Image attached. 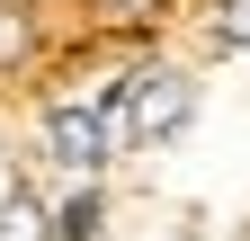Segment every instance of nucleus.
<instances>
[{
	"instance_id": "f257e3e1",
	"label": "nucleus",
	"mask_w": 250,
	"mask_h": 241,
	"mask_svg": "<svg viewBox=\"0 0 250 241\" xmlns=\"http://www.w3.org/2000/svg\"><path fill=\"white\" fill-rule=\"evenodd\" d=\"M99 116H125V143L161 152V143H179L188 125H197V80H188L179 63H143V72H125V80L107 89Z\"/></svg>"
},
{
	"instance_id": "f03ea898",
	"label": "nucleus",
	"mask_w": 250,
	"mask_h": 241,
	"mask_svg": "<svg viewBox=\"0 0 250 241\" xmlns=\"http://www.w3.org/2000/svg\"><path fill=\"white\" fill-rule=\"evenodd\" d=\"M45 152H54L62 170H99V161H107V116L81 107V99L45 107Z\"/></svg>"
},
{
	"instance_id": "7ed1b4c3",
	"label": "nucleus",
	"mask_w": 250,
	"mask_h": 241,
	"mask_svg": "<svg viewBox=\"0 0 250 241\" xmlns=\"http://www.w3.org/2000/svg\"><path fill=\"white\" fill-rule=\"evenodd\" d=\"M0 241H54V205L27 188H0Z\"/></svg>"
},
{
	"instance_id": "20e7f679",
	"label": "nucleus",
	"mask_w": 250,
	"mask_h": 241,
	"mask_svg": "<svg viewBox=\"0 0 250 241\" xmlns=\"http://www.w3.org/2000/svg\"><path fill=\"white\" fill-rule=\"evenodd\" d=\"M36 54V9L27 0H0V72H18Z\"/></svg>"
},
{
	"instance_id": "39448f33",
	"label": "nucleus",
	"mask_w": 250,
	"mask_h": 241,
	"mask_svg": "<svg viewBox=\"0 0 250 241\" xmlns=\"http://www.w3.org/2000/svg\"><path fill=\"white\" fill-rule=\"evenodd\" d=\"M99 223H107V197H99V188H81V197L54 215V241H99Z\"/></svg>"
},
{
	"instance_id": "423d86ee",
	"label": "nucleus",
	"mask_w": 250,
	"mask_h": 241,
	"mask_svg": "<svg viewBox=\"0 0 250 241\" xmlns=\"http://www.w3.org/2000/svg\"><path fill=\"white\" fill-rule=\"evenodd\" d=\"M214 45H224V54H250V0H214Z\"/></svg>"
},
{
	"instance_id": "0eeeda50",
	"label": "nucleus",
	"mask_w": 250,
	"mask_h": 241,
	"mask_svg": "<svg viewBox=\"0 0 250 241\" xmlns=\"http://www.w3.org/2000/svg\"><path fill=\"white\" fill-rule=\"evenodd\" d=\"M107 27H143V18H161V0H89Z\"/></svg>"
},
{
	"instance_id": "6e6552de",
	"label": "nucleus",
	"mask_w": 250,
	"mask_h": 241,
	"mask_svg": "<svg viewBox=\"0 0 250 241\" xmlns=\"http://www.w3.org/2000/svg\"><path fill=\"white\" fill-rule=\"evenodd\" d=\"M170 241H179V232H170Z\"/></svg>"
}]
</instances>
